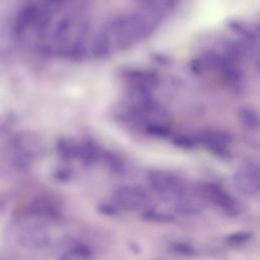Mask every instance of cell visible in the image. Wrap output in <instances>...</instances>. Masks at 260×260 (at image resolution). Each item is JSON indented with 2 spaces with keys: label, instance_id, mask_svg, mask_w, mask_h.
Returning a JSON list of instances; mask_svg holds the SVG:
<instances>
[{
  "label": "cell",
  "instance_id": "6da1fadb",
  "mask_svg": "<svg viewBox=\"0 0 260 260\" xmlns=\"http://www.w3.org/2000/svg\"><path fill=\"white\" fill-rule=\"evenodd\" d=\"M167 15L155 6L141 3L139 8L107 20L92 37L89 49L96 58L116 55L149 38Z\"/></svg>",
  "mask_w": 260,
  "mask_h": 260
},
{
  "label": "cell",
  "instance_id": "7a4b0ae2",
  "mask_svg": "<svg viewBox=\"0 0 260 260\" xmlns=\"http://www.w3.org/2000/svg\"><path fill=\"white\" fill-rule=\"evenodd\" d=\"M145 123L147 130L155 135H165L168 132L170 117L168 112L157 103L149 101L142 108L134 111Z\"/></svg>",
  "mask_w": 260,
  "mask_h": 260
},
{
  "label": "cell",
  "instance_id": "3957f363",
  "mask_svg": "<svg viewBox=\"0 0 260 260\" xmlns=\"http://www.w3.org/2000/svg\"><path fill=\"white\" fill-rule=\"evenodd\" d=\"M234 185L245 196H254L260 189V171L258 165L247 161L240 166L234 174Z\"/></svg>",
  "mask_w": 260,
  "mask_h": 260
},
{
  "label": "cell",
  "instance_id": "277c9868",
  "mask_svg": "<svg viewBox=\"0 0 260 260\" xmlns=\"http://www.w3.org/2000/svg\"><path fill=\"white\" fill-rule=\"evenodd\" d=\"M148 180L152 188L165 197H179L183 191V185L178 177L160 170H152L148 174Z\"/></svg>",
  "mask_w": 260,
  "mask_h": 260
},
{
  "label": "cell",
  "instance_id": "5b68a950",
  "mask_svg": "<svg viewBox=\"0 0 260 260\" xmlns=\"http://www.w3.org/2000/svg\"><path fill=\"white\" fill-rule=\"evenodd\" d=\"M13 144L15 149L18 151V155L24 161L39 157L44 150L41 137L31 132L20 133L15 137Z\"/></svg>",
  "mask_w": 260,
  "mask_h": 260
},
{
  "label": "cell",
  "instance_id": "8992f818",
  "mask_svg": "<svg viewBox=\"0 0 260 260\" xmlns=\"http://www.w3.org/2000/svg\"><path fill=\"white\" fill-rule=\"evenodd\" d=\"M117 203L125 210L136 211L141 209L147 202L146 193L135 186H122L116 190Z\"/></svg>",
  "mask_w": 260,
  "mask_h": 260
},
{
  "label": "cell",
  "instance_id": "52a82bcc",
  "mask_svg": "<svg viewBox=\"0 0 260 260\" xmlns=\"http://www.w3.org/2000/svg\"><path fill=\"white\" fill-rule=\"evenodd\" d=\"M201 191L204 197H206L209 201L214 203L215 205L223 208V209H231L234 206V201L232 197L219 186L207 183L203 184L201 187Z\"/></svg>",
  "mask_w": 260,
  "mask_h": 260
},
{
  "label": "cell",
  "instance_id": "ba28073f",
  "mask_svg": "<svg viewBox=\"0 0 260 260\" xmlns=\"http://www.w3.org/2000/svg\"><path fill=\"white\" fill-rule=\"evenodd\" d=\"M38 11L39 7L36 5H28L22 8L15 21V32L20 35L32 27L38 16Z\"/></svg>",
  "mask_w": 260,
  "mask_h": 260
},
{
  "label": "cell",
  "instance_id": "9c48e42d",
  "mask_svg": "<svg viewBox=\"0 0 260 260\" xmlns=\"http://www.w3.org/2000/svg\"><path fill=\"white\" fill-rule=\"evenodd\" d=\"M205 144L209 149L218 155H223L228 152L229 139L225 135L218 132H211L205 137Z\"/></svg>",
  "mask_w": 260,
  "mask_h": 260
},
{
  "label": "cell",
  "instance_id": "30bf717a",
  "mask_svg": "<svg viewBox=\"0 0 260 260\" xmlns=\"http://www.w3.org/2000/svg\"><path fill=\"white\" fill-rule=\"evenodd\" d=\"M241 124L248 129H257L259 126V116L257 111L249 106L242 107L239 111Z\"/></svg>",
  "mask_w": 260,
  "mask_h": 260
},
{
  "label": "cell",
  "instance_id": "8fae6325",
  "mask_svg": "<svg viewBox=\"0 0 260 260\" xmlns=\"http://www.w3.org/2000/svg\"><path fill=\"white\" fill-rule=\"evenodd\" d=\"M23 241L28 247L43 248L48 244L49 238L44 231L40 229H31L25 234Z\"/></svg>",
  "mask_w": 260,
  "mask_h": 260
},
{
  "label": "cell",
  "instance_id": "7c38bea8",
  "mask_svg": "<svg viewBox=\"0 0 260 260\" xmlns=\"http://www.w3.org/2000/svg\"><path fill=\"white\" fill-rule=\"evenodd\" d=\"M61 260H91V253L85 247H73L64 253Z\"/></svg>",
  "mask_w": 260,
  "mask_h": 260
}]
</instances>
